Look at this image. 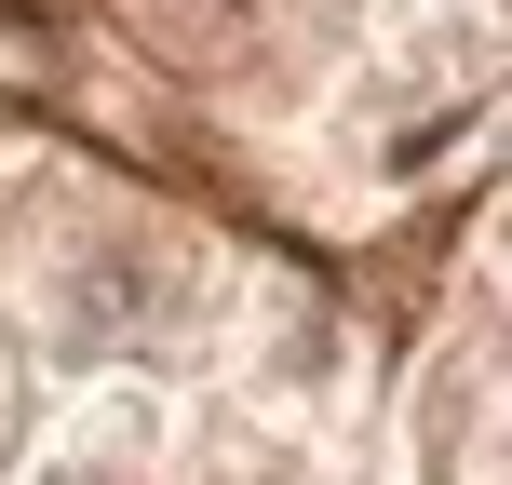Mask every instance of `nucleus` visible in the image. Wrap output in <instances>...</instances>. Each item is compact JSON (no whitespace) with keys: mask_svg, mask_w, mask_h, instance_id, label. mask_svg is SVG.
Wrapping results in <instances>:
<instances>
[{"mask_svg":"<svg viewBox=\"0 0 512 485\" xmlns=\"http://www.w3.org/2000/svg\"><path fill=\"white\" fill-rule=\"evenodd\" d=\"M14 485H108V459H41V472H14Z\"/></svg>","mask_w":512,"mask_h":485,"instance_id":"1","label":"nucleus"}]
</instances>
